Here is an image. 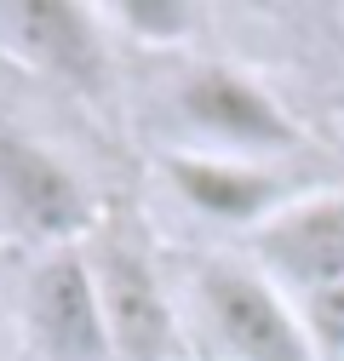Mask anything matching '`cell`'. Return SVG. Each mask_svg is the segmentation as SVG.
I'll list each match as a JSON object with an SVG mask.
<instances>
[{
	"mask_svg": "<svg viewBox=\"0 0 344 361\" xmlns=\"http://www.w3.org/2000/svg\"><path fill=\"white\" fill-rule=\"evenodd\" d=\"M190 298L212 361H316L298 304L258 264L201 258Z\"/></svg>",
	"mask_w": 344,
	"mask_h": 361,
	"instance_id": "6da1fadb",
	"label": "cell"
},
{
	"mask_svg": "<svg viewBox=\"0 0 344 361\" xmlns=\"http://www.w3.org/2000/svg\"><path fill=\"white\" fill-rule=\"evenodd\" d=\"M98 201L80 184V172L35 144L29 132L0 126V241L40 252L80 247L98 230Z\"/></svg>",
	"mask_w": 344,
	"mask_h": 361,
	"instance_id": "7a4b0ae2",
	"label": "cell"
},
{
	"mask_svg": "<svg viewBox=\"0 0 344 361\" xmlns=\"http://www.w3.org/2000/svg\"><path fill=\"white\" fill-rule=\"evenodd\" d=\"M86 264H92V281L104 298V327H109L115 361H178L184 355V327L155 276V258L126 224H98L92 241H86Z\"/></svg>",
	"mask_w": 344,
	"mask_h": 361,
	"instance_id": "3957f363",
	"label": "cell"
},
{
	"mask_svg": "<svg viewBox=\"0 0 344 361\" xmlns=\"http://www.w3.org/2000/svg\"><path fill=\"white\" fill-rule=\"evenodd\" d=\"M172 109H178L184 132H195V144H207L201 155L258 161L298 144V126L281 115V104L258 80L224 63H190L172 86Z\"/></svg>",
	"mask_w": 344,
	"mask_h": 361,
	"instance_id": "277c9868",
	"label": "cell"
},
{
	"mask_svg": "<svg viewBox=\"0 0 344 361\" xmlns=\"http://www.w3.org/2000/svg\"><path fill=\"white\" fill-rule=\"evenodd\" d=\"M23 327L47 361H115L109 327H104V298L80 247L40 252L23 281Z\"/></svg>",
	"mask_w": 344,
	"mask_h": 361,
	"instance_id": "5b68a950",
	"label": "cell"
},
{
	"mask_svg": "<svg viewBox=\"0 0 344 361\" xmlns=\"http://www.w3.org/2000/svg\"><path fill=\"white\" fill-rule=\"evenodd\" d=\"M252 264L305 304L344 287V195H298L252 230Z\"/></svg>",
	"mask_w": 344,
	"mask_h": 361,
	"instance_id": "8992f818",
	"label": "cell"
},
{
	"mask_svg": "<svg viewBox=\"0 0 344 361\" xmlns=\"http://www.w3.org/2000/svg\"><path fill=\"white\" fill-rule=\"evenodd\" d=\"M161 166H166L172 190H178L190 207L224 218V224H247V230H258V224L276 218L287 201H298V195L281 190V178L264 172L258 161H224V155H201V149H172Z\"/></svg>",
	"mask_w": 344,
	"mask_h": 361,
	"instance_id": "52a82bcc",
	"label": "cell"
},
{
	"mask_svg": "<svg viewBox=\"0 0 344 361\" xmlns=\"http://www.w3.org/2000/svg\"><path fill=\"white\" fill-rule=\"evenodd\" d=\"M12 29V47L58 80H69L75 92H104V75H109V58H104V35L92 23V12L80 6H58V0H29L6 18Z\"/></svg>",
	"mask_w": 344,
	"mask_h": 361,
	"instance_id": "ba28073f",
	"label": "cell"
},
{
	"mask_svg": "<svg viewBox=\"0 0 344 361\" xmlns=\"http://www.w3.org/2000/svg\"><path fill=\"white\" fill-rule=\"evenodd\" d=\"M298 322H305V338H310L316 361H344V287L305 298L298 304Z\"/></svg>",
	"mask_w": 344,
	"mask_h": 361,
	"instance_id": "9c48e42d",
	"label": "cell"
}]
</instances>
